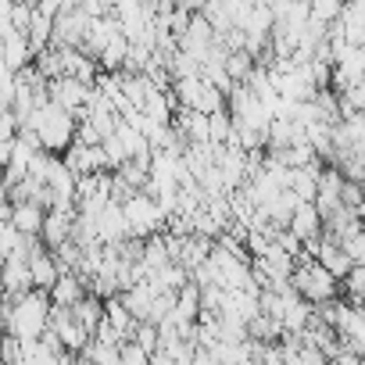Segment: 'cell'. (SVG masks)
<instances>
[{
  "instance_id": "3957f363",
  "label": "cell",
  "mask_w": 365,
  "mask_h": 365,
  "mask_svg": "<svg viewBox=\"0 0 365 365\" xmlns=\"http://www.w3.org/2000/svg\"><path fill=\"white\" fill-rule=\"evenodd\" d=\"M290 287L297 290V297L304 301V304H333L336 297H340V279H333L315 258H301L297 265H294V276H290Z\"/></svg>"
},
{
  "instance_id": "6da1fadb",
  "label": "cell",
  "mask_w": 365,
  "mask_h": 365,
  "mask_svg": "<svg viewBox=\"0 0 365 365\" xmlns=\"http://www.w3.org/2000/svg\"><path fill=\"white\" fill-rule=\"evenodd\" d=\"M22 129H29L33 136H36V143H40V150H47V154H68V147L76 143V115H68L65 108H58L54 101H43L33 115H29V122L22 125Z\"/></svg>"
},
{
  "instance_id": "7a4b0ae2",
  "label": "cell",
  "mask_w": 365,
  "mask_h": 365,
  "mask_svg": "<svg viewBox=\"0 0 365 365\" xmlns=\"http://www.w3.org/2000/svg\"><path fill=\"white\" fill-rule=\"evenodd\" d=\"M51 308L54 304L40 290H29L26 297H15L11 301V312H8L11 340H19V344H40V336L47 333V322H51Z\"/></svg>"
},
{
  "instance_id": "5b68a950",
  "label": "cell",
  "mask_w": 365,
  "mask_h": 365,
  "mask_svg": "<svg viewBox=\"0 0 365 365\" xmlns=\"http://www.w3.org/2000/svg\"><path fill=\"white\" fill-rule=\"evenodd\" d=\"M312 258H315V262L333 276V279H347V276H351V269H354V262L347 258V251H344L340 244L326 240V237L319 240V247H315V255H312Z\"/></svg>"
},
{
  "instance_id": "277c9868",
  "label": "cell",
  "mask_w": 365,
  "mask_h": 365,
  "mask_svg": "<svg viewBox=\"0 0 365 365\" xmlns=\"http://www.w3.org/2000/svg\"><path fill=\"white\" fill-rule=\"evenodd\" d=\"M122 215H125V222H129V233L133 237H158V230L168 222V215L161 212V205L150 197V194H133L125 205H122Z\"/></svg>"
}]
</instances>
